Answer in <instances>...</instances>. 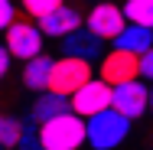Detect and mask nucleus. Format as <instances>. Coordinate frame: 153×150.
<instances>
[{
  "instance_id": "nucleus-1",
  "label": "nucleus",
  "mask_w": 153,
  "mask_h": 150,
  "mask_svg": "<svg viewBox=\"0 0 153 150\" xmlns=\"http://www.w3.org/2000/svg\"><path fill=\"white\" fill-rule=\"evenodd\" d=\"M127 134H130V121L111 108L85 121V144L91 150H117L127 140Z\"/></svg>"
},
{
  "instance_id": "nucleus-2",
  "label": "nucleus",
  "mask_w": 153,
  "mask_h": 150,
  "mask_svg": "<svg viewBox=\"0 0 153 150\" xmlns=\"http://www.w3.org/2000/svg\"><path fill=\"white\" fill-rule=\"evenodd\" d=\"M39 150H78L85 144V121L75 114H62L36 127Z\"/></svg>"
},
{
  "instance_id": "nucleus-3",
  "label": "nucleus",
  "mask_w": 153,
  "mask_h": 150,
  "mask_svg": "<svg viewBox=\"0 0 153 150\" xmlns=\"http://www.w3.org/2000/svg\"><path fill=\"white\" fill-rule=\"evenodd\" d=\"M42 46H46V39H42L39 26L26 16H16V23L3 33V49L16 62H30L36 56H42Z\"/></svg>"
},
{
  "instance_id": "nucleus-4",
  "label": "nucleus",
  "mask_w": 153,
  "mask_h": 150,
  "mask_svg": "<svg viewBox=\"0 0 153 150\" xmlns=\"http://www.w3.org/2000/svg\"><path fill=\"white\" fill-rule=\"evenodd\" d=\"M94 78V65L82 59H52V75H49V91L52 95H62V98H72L82 85H88Z\"/></svg>"
},
{
  "instance_id": "nucleus-5",
  "label": "nucleus",
  "mask_w": 153,
  "mask_h": 150,
  "mask_svg": "<svg viewBox=\"0 0 153 150\" xmlns=\"http://www.w3.org/2000/svg\"><path fill=\"white\" fill-rule=\"evenodd\" d=\"M94 78H101L108 88L130 85V82H137V78H140V59H137V56H130V52H121V49H111V52H104V56H101Z\"/></svg>"
},
{
  "instance_id": "nucleus-6",
  "label": "nucleus",
  "mask_w": 153,
  "mask_h": 150,
  "mask_svg": "<svg viewBox=\"0 0 153 150\" xmlns=\"http://www.w3.org/2000/svg\"><path fill=\"white\" fill-rule=\"evenodd\" d=\"M124 26H127L124 10L117 3H111V0L94 3L91 10H88V16H85V30L91 33L94 39H101V43H114V39L124 33Z\"/></svg>"
},
{
  "instance_id": "nucleus-7",
  "label": "nucleus",
  "mask_w": 153,
  "mask_h": 150,
  "mask_svg": "<svg viewBox=\"0 0 153 150\" xmlns=\"http://www.w3.org/2000/svg\"><path fill=\"white\" fill-rule=\"evenodd\" d=\"M111 111H117L121 118L137 121L150 111V85L147 82H130L121 88H111Z\"/></svg>"
},
{
  "instance_id": "nucleus-8",
  "label": "nucleus",
  "mask_w": 153,
  "mask_h": 150,
  "mask_svg": "<svg viewBox=\"0 0 153 150\" xmlns=\"http://www.w3.org/2000/svg\"><path fill=\"white\" fill-rule=\"evenodd\" d=\"M68 108H72L75 118L88 121V118H94V114H101V111L111 108V88H108L101 78H91L88 85H82V88L68 98Z\"/></svg>"
},
{
  "instance_id": "nucleus-9",
  "label": "nucleus",
  "mask_w": 153,
  "mask_h": 150,
  "mask_svg": "<svg viewBox=\"0 0 153 150\" xmlns=\"http://www.w3.org/2000/svg\"><path fill=\"white\" fill-rule=\"evenodd\" d=\"M39 33H42V39L46 36H56V39H65V36H72V33H78L85 26V16L75 10V7H68V3H62L59 10L52 13V16H46V20H39L36 23Z\"/></svg>"
},
{
  "instance_id": "nucleus-10",
  "label": "nucleus",
  "mask_w": 153,
  "mask_h": 150,
  "mask_svg": "<svg viewBox=\"0 0 153 150\" xmlns=\"http://www.w3.org/2000/svg\"><path fill=\"white\" fill-rule=\"evenodd\" d=\"M62 56H65V59H82V62L91 65V62H98L101 56H104V43L94 39L91 33L82 26L78 33H72V36L62 39Z\"/></svg>"
},
{
  "instance_id": "nucleus-11",
  "label": "nucleus",
  "mask_w": 153,
  "mask_h": 150,
  "mask_svg": "<svg viewBox=\"0 0 153 150\" xmlns=\"http://www.w3.org/2000/svg\"><path fill=\"white\" fill-rule=\"evenodd\" d=\"M49 75H52V56H36V59L23 62V75H20V82H23V88L33 91V95H42V91H49Z\"/></svg>"
},
{
  "instance_id": "nucleus-12",
  "label": "nucleus",
  "mask_w": 153,
  "mask_h": 150,
  "mask_svg": "<svg viewBox=\"0 0 153 150\" xmlns=\"http://www.w3.org/2000/svg\"><path fill=\"white\" fill-rule=\"evenodd\" d=\"M62 114H72V108H68V98H62V95H52V91H42V95H36V101H33L30 108V121L39 127V124H46V121H56Z\"/></svg>"
},
{
  "instance_id": "nucleus-13",
  "label": "nucleus",
  "mask_w": 153,
  "mask_h": 150,
  "mask_svg": "<svg viewBox=\"0 0 153 150\" xmlns=\"http://www.w3.org/2000/svg\"><path fill=\"white\" fill-rule=\"evenodd\" d=\"M114 49H121V52H130V56H143V52H150L153 49V33L150 30H140V26H124V33L114 39Z\"/></svg>"
},
{
  "instance_id": "nucleus-14",
  "label": "nucleus",
  "mask_w": 153,
  "mask_h": 150,
  "mask_svg": "<svg viewBox=\"0 0 153 150\" xmlns=\"http://www.w3.org/2000/svg\"><path fill=\"white\" fill-rule=\"evenodd\" d=\"M121 10L130 26H140V30L153 33V0H127Z\"/></svg>"
},
{
  "instance_id": "nucleus-15",
  "label": "nucleus",
  "mask_w": 153,
  "mask_h": 150,
  "mask_svg": "<svg viewBox=\"0 0 153 150\" xmlns=\"http://www.w3.org/2000/svg\"><path fill=\"white\" fill-rule=\"evenodd\" d=\"M23 131H26V121L13 118V114H0V150H16L23 140Z\"/></svg>"
},
{
  "instance_id": "nucleus-16",
  "label": "nucleus",
  "mask_w": 153,
  "mask_h": 150,
  "mask_svg": "<svg viewBox=\"0 0 153 150\" xmlns=\"http://www.w3.org/2000/svg\"><path fill=\"white\" fill-rule=\"evenodd\" d=\"M59 7H62V0H26V3H23V10H26V16H30L33 23H39V20H46V16H52Z\"/></svg>"
},
{
  "instance_id": "nucleus-17",
  "label": "nucleus",
  "mask_w": 153,
  "mask_h": 150,
  "mask_svg": "<svg viewBox=\"0 0 153 150\" xmlns=\"http://www.w3.org/2000/svg\"><path fill=\"white\" fill-rule=\"evenodd\" d=\"M16 16H20V10L10 3V0H0V33H7L13 23H16Z\"/></svg>"
},
{
  "instance_id": "nucleus-18",
  "label": "nucleus",
  "mask_w": 153,
  "mask_h": 150,
  "mask_svg": "<svg viewBox=\"0 0 153 150\" xmlns=\"http://www.w3.org/2000/svg\"><path fill=\"white\" fill-rule=\"evenodd\" d=\"M140 82H153V49L140 56Z\"/></svg>"
},
{
  "instance_id": "nucleus-19",
  "label": "nucleus",
  "mask_w": 153,
  "mask_h": 150,
  "mask_svg": "<svg viewBox=\"0 0 153 150\" xmlns=\"http://www.w3.org/2000/svg\"><path fill=\"white\" fill-rule=\"evenodd\" d=\"M10 65H13V59H10V52L0 46V78H7L10 75Z\"/></svg>"
},
{
  "instance_id": "nucleus-20",
  "label": "nucleus",
  "mask_w": 153,
  "mask_h": 150,
  "mask_svg": "<svg viewBox=\"0 0 153 150\" xmlns=\"http://www.w3.org/2000/svg\"><path fill=\"white\" fill-rule=\"evenodd\" d=\"M150 111H153V88H150Z\"/></svg>"
},
{
  "instance_id": "nucleus-21",
  "label": "nucleus",
  "mask_w": 153,
  "mask_h": 150,
  "mask_svg": "<svg viewBox=\"0 0 153 150\" xmlns=\"http://www.w3.org/2000/svg\"><path fill=\"white\" fill-rule=\"evenodd\" d=\"M16 150H26V147H16ZM33 150H39V147H33Z\"/></svg>"
}]
</instances>
